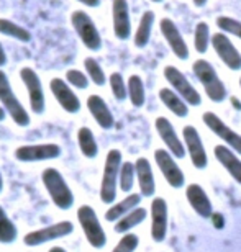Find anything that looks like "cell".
Wrapping results in <instances>:
<instances>
[{
  "instance_id": "ba28073f",
  "label": "cell",
  "mask_w": 241,
  "mask_h": 252,
  "mask_svg": "<svg viewBox=\"0 0 241 252\" xmlns=\"http://www.w3.org/2000/svg\"><path fill=\"white\" fill-rule=\"evenodd\" d=\"M72 231H74V224L71 221H59V223L44 226V228H39L36 231H32V233L25 234L23 243L30 246V248H36V246L46 244L49 241L66 238Z\"/></svg>"
},
{
  "instance_id": "d590c367",
  "label": "cell",
  "mask_w": 241,
  "mask_h": 252,
  "mask_svg": "<svg viewBox=\"0 0 241 252\" xmlns=\"http://www.w3.org/2000/svg\"><path fill=\"white\" fill-rule=\"evenodd\" d=\"M138 244H139L138 236L127 233L122 236V239L118 241L112 252H135L138 249Z\"/></svg>"
},
{
  "instance_id": "1f68e13d",
  "label": "cell",
  "mask_w": 241,
  "mask_h": 252,
  "mask_svg": "<svg viewBox=\"0 0 241 252\" xmlns=\"http://www.w3.org/2000/svg\"><path fill=\"white\" fill-rule=\"evenodd\" d=\"M135 175H137L135 164L130 162V160H125L122 167H120V174H118V189L125 191V193L132 191L135 185Z\"/></svg>"
},
{
  "instance_id": "7402d4cb",
  "label": "cell",
  "mask_w": 241,
  "mask_h": 252,
  "mask_svg": "<svg viewBox=\"0 0 241 252\" xmlns=\"http://www.w3.org/2000/svg\"><path fill=\"white\" fill-rule=\"evenodd\" d=\"M87 108L102 129H112L115 126V118L112 115V110L108 108L107 102H105L100 95H90L87 98Z\"/></svg>"
},
{
  "instance_id": "5b68a950",
  "label": "cell",
  "mask_w": 241,
  "mask_h": 252,
  "mask_svg": "<svg viewBox=\"0 0 241 252\" xmlns=\"http://www.w3.org/2000/svg\"><path fill=\"white\" fill-rule=\"evenodd\" d=\"M0 103L5 108L10 117H12L13 123L18 126H28L30 125V115L25 110V107L20 103V100L15 95L10 80L3 70H0Z\"/></svg>"
},
{
  "instance_id": "2e32d148",
  "label": "cell",
  "mask_w": 241,
  "mask_h": 252,
  "mask_svg": "<svg viewBox=\"0 0 241 252\" xmlns=\"http://www.w3.org/2000/svg\"><path fill=\"white\" fill-rule=\"evenodd\" d=\"M151 238L154 243H163L168 236V201L156 196L151 201Z\"/></svg>"
},
{
  "instance_id": "74e56055",
  "label": "cell",
  "mask_w": 241,
  "mask_h": 252,
  "mask_svg": "<svg viewBox=\"0 0 241 252\" xmlns=\"http://www.w3.org/2000/svg\"><path fill=\"white\" fill-rule=\"evenodd\" d=\"M66 80L69 85H72V87H76V89H87V85H89V77L82 70H77V69H69L66 72Z\"/></svg>"
},
{
  "instance_id": "ab89813d",
  "label": "cell",
  "mask_w": 241,
  "mask_h": 252,
  "mask_svg": "<svg viewBox=\"0 0 241 252\" xmlns=\"http://www.w3.org/2000/svg\"><path fill=\"white\" fill-rule=\"evenodd\" d=\"M5 64H7V54H5V49L2 46V43H0V67Z\"/></svg>"
},
{
  "instance_id": "3957f363",
  "label": "cell",
  "mask_w": 241,
  "mask_h": 252,
  "mask_svg": "<svg viewBox=\"0 0 241 252\" xmlns=\"http://www.w3.org/2000/svg\"><path fill=\"white\" fill-rule=\"evenodd\" d=\"M123 164L122 153L118 149L108 151L107 158L103 164V174H102V184H100V200L105 205H113L117 198V189H118V174L120 167Z\"/></svg>"
},
{
  "instance_id": "4dcf8cb0",
  "label": "cell",
  "mask_w": 241,
  "mask_h": 252,
  "mask_svg": "<svg viewBox=\"0 0 241 252\" xmlns=\"http://www.w3.org/2000/svg\"><path fill=\"white\" fill-rule=\"evenodd\" d=\"M17 236H18V228L15 226L13 221L8 218L5 210L0 206V243L10 244L17 239Z\"/></svg>"
},
{
  "instance_id": "9a60e30c",
  "label": "cell",
  "mask_w": 241,
  "mask_h": 252,
  "mask_svg": "<svg viewBox=\"0 0 241 252\" xmlns=\"http://www.w3.org/2000/svg\"><path fill=\"white\" fill-rule=\"evenodd\" d=\"M154 126H156V131H158L159 138L163 139V143L166 144V149L172 154V158L174 159L185 158L184 143L180 141L177 133H175L172 123H171L168 118L159 117V118H156V122H154Z\"/></svg>"
},
{
  "instance_id": "7bdbcfd3",
  "label": "cell",
  "mask_w": 241,
  "mask_h": 252,
  "mask_svg": "<svg viewBox=\"0 0 241 252\" xmlns=\"http://www.w3.org/2000/svg\"><path fill=\"white\" fill-rule=\"evenodd\" d=\"M5 113H7V112H5V108L2 107V105H0V122L5 120Z\"/></svg>"
},
{
  "instance_id": "d6a6232c",
  "label": "cell",
  "mask_w": 241,
  "mask_h": 252,
  "mask_svg": "<svg viewBox=\"0 0 241 252\" xmlns=\"http://www.w3.org/2000/svg\"><path fill=\"white\" fill-rule=\"evenodd\" d=\"M208 44H210L208 25L205 22H199L197 27H195V32H194V46L200 54H204V53H207Z\"/></svg>"
},
{
  "instance_id": "6da1fadb",
  "label": "cell",
  "mask_w": 241,
  "mask_h": 252,
  "mask_svg": "<svg viewBox=\"0 0 241 252\" xmlns=\"http://www.w3.org/2000/svg\"><path fill=\"white\" fill-rule=\"evenodd\" d=\"M41 182L48 191L49 198H51V201L59 210H69L74 205L72 190L58 169L54 167L44 169L41 174Z\"/></svg>"
},
{
  "instance_id": "30bf717a",
  "label": "cell",
  "mask_w": 241,
  "mask_h": 252,
  "mask_svg": "<svg viewBox=\"0 0 241 252\" xmlns=\"http://www.w3.org/2000/svg\"><path fill=\"white\" fill-rule=\"evenodd\" d=\"M13 156L20 162H39V160L58 159L61 156V148L54 143L25 144L15 149Z\"/></svg>"
},
{
  "instance_id": "277c9868",
  "label": "cell",
  "mask_w": 241,
  "mask_h": 252,
  "mask_svg": "<svg viewBox=\"0 0 241 252\" xmlns=\"http://www.w3.org/2000/svg\"><path fill=\"white\" fill-rule=\"evenodd\" d=\"M77 221L82 228V233L87 239V243L95 249H102L107 244V234L102 228V223L99 221V216L95 210L89 205L79 206L77 210Z\"/></svg>"
},
{
  "instance_id": "83f0119b",
  "label": "cell",
  "mask_w": 241,
  "mask_h": 252,
  "mask_svg": "<svg viewBox=\"0 0 241 252\" xmlns=\"http://www.w3.org/2000/svg\"><path fill=\"white\" fill-rule=\"evenodd\" d=\"M77 143H79L80 153L87 159H94L95 156L99 154V146H97V141H95V136L87 126H84V128H80L77 131Z\"/></svg>"
},
{
  "instance_id": "4fadbf2b",
  "label": "cell",
  "mask_w": 241,
  "mask_h": 252,
  "mask_svg": "<svg viewBox=\"0 0 241 252\" xmlns=\"http://www.w3.org/2000/svg\"><path fill=\"white\" fill-rule=\"evenodd\" d=\"M20 77H22L25 87L28 90V98H30V107L32 112L36 115H41L46 108V100H44L43 85L39 80L36 70L32 67H22L20 70Z\"/></svg>"
},
{
  "instance_id": "484cf974",
  "label": "cell",
  "mask_w": 241,
  "mask_h": 252,
  "mask_svg": "<svg viewBox=\"0 0 241 252\" xmlns=\"http://www.w3.org/2000/svg\"><path fill=\"white\" fill-rule=\"evenodd\" d=\"M146 216H148V211L141 208V206H137V208L132 210L128 215H125L123 218H120L117 223H115V226H113L115 233L127 234L128 231H132L135 228V226L141 224L143 221L146 220Z\"/></svg>"
},
{
  "instance_id": "bcb514c9",
  "label": "cell",
  "mask_w": 241,
  "mask_h": 252,
  "mask_svg": "<svg viewBox=\"0 0 241 252\" xmlns=\"http://www.w3.org/2000/svg\"><path fill=\"white\" fill-rule=\"evenodd\" d=\"M240 87H241V77H240Z\"/></svg>"
},
{
  "instance_id": "4316f807",
  "label": "cell",
  "mask_w": 241,
  "mask_h": 252,
  "mask_svg": "<svg viewBox=\"0 0 241 252\" xmlns=\"http://www.w3.org/2000/svg\"><path fill=\"white\" fill-rule=\"evenodd\" d=\"M154 25V12L148 10V12L143 13L141 20H139V25L135 32V46L137 48H144L151 38V30Z\"/></svg>"
},
{
  "instance_id": "8992f818",
  "label": "cell",
  "mask_w": 241,
  "mask_h": 252,
  "mask_svg": "<svg viewBox=\"0 0 241 252\" xmlns=\"http://www.w3.org/2000/svg\"><path fill=\"white\" fill-rule=\"evenodd\" d=\"M164 77L169 82L171 89H172L179 97H182V100L187 105H190V107H199V105L202 103L200 94L195 90L194 85L190 84V80L185 77L177 67H174V65H166Z\"/></svg>"
},
{
  "instance_id": "60d3db41",
  "label": "cell",
  "mask_w": 241,
  "mask_h": 252,
  "mask_svg": "<svg viewBox=\"0 0 241 252\" xmlns=\"http://www.w3.org/2000/svg\"><path fill=\"white\" fill-rule=\"evenodd\" d=\"M205 3H207V0H194V5H195V7H199V8L205 7Z\"/></svg>"
},
{
  "instance_id": "44dd1931",
  "label": "cell",
  "mask_w": 241,
  "mask_h": 252,
  "mask_svg": "<svg viewBox=\"0 0 241 252\" xmlns=\"http://www.w3.org/2000/svg\"><path fill=\"white\" fill-rule=\"evenodd\" d=\"M213 154H215V159L222 164V167L232 175V179L235 182H238L241 185V159L238 158V154L230 148H227L225 144L215 146Z\"/></svg>"
},
{
  "instance_id": "836d02e7",
  "label": "cell",
  "mask_w": 241,
  "mask_h": 252,
  "mask_svg": "<svg viewBox=\"0 0 241 252\" xmlns=\"http://www.w3.org/2000/svg\"><path fill=\"white\" fill-rule=\"evenodd\" d=\"M84 67H85V72H87V77H90V80H92L95 85H100V87L105 85V82H107L105 72L94 58H85Z\"/></svg>"
},
{
  "instance_id": "ac0fdd59",
  "label": "cell",
  "mask_w": 241,
  "mask_h": 252,
  "mask_svg": "<svg viewBox=\"0 0 241 252\" xmlns=\"http://www.w3.org/2000/svg\"><path fill=\"white\" fill-rule=\"evenodd\" d=\"M161 33L168 41L169 48L172 49V53L175 54V58L180 61H185L189 58V46L184 41L182 34H180L179 28L175 27V23L171 18H163L161 20Z\"/></svg>"
},
{
  "instance_id": "ffe728a7",
  "label": "cell",
  "mask_w": 241,
  "mask_h": 252,
  "mask_svg": "<svg viewBox=\"0 0 241 252\" xmlns=\"http://www.w3.org/2000/svg\"><path fill=\"white\" fill-rule=\"evenodd\" d=\"M112 15H113V32L118 39L130 38L132 34V23H130V8L127 0H113L112 3Z\"/></svg>"
},
{
  "instance_id": "5bb4252c",
  "label": "cell",
  "mask_w": 241,
  "mask_h": 252,
  "mask_svg": "<svg viewBox=\"0 0 241 252\" xmlns=\"http://www.w3.org/2000/svg\"><path fill=\"white\" fill-rule=\"evenodd\" d=\"M210 43L215 49V53L218 54V58L222 59V63L232 70L241 69V54L232 39L227 36V33H213V36H210Z\"/></svg>"
},
{
  "instance_id": "d4e9b609",
  "label": "cell",
  "mask_w": 241,
  "mask_h": 252,
  "mask_svg": "<svg viewBox=\"0 0 241 252\" xmlns=\"http://www.w3.org/2000/svg\"><path fill=\"white\" fill-rule=\"evenodd\" d=\"M159 100L166 105V108L171 113H174L177 118H185L189 115V105L184 102L182 97H179L172 89L164 87L159 90Z\"/></svg>"
},
{
  "instance_id": "7c38bea8",
  "label": "cell",
  "mask_w": 241,
  "mask_h": 252,
  "mask_svg": "<svg viewBox=\"0 0 241 252\" xmlns=\"http://www.w3.org/2000/svg\"><path fill=\"white\" fill-rule=\"evenodd\" d=\"M154 162H156L158 169L161 170L163 177L166 179L172 189H182L185 185V177L184 172L175 162L172 154L168 149H156L154 151Z\"/></svg>"
},
{
  "instance_id": "e575fe53",
  "label": "cell",
  "mask_w": 241,
  "mask_h": 252,
  "mask_svg": "<svg viewBox=\"0 0 241 252\" xmlns=\"http://www.w3.org/2000/svg\"><path fill=\"white\" fill-rule=\"evenodd\" d=\"M108 82H110V89H112L113 97L117 98L118 102H123V100L128 97V90H127V84H125L122 74L113 72L108 77Z\"/></svg>"
},
{
  "instance_id": "d6986e66",
  "label": "cell",
  "mask_w": 241,
  "mask_h": 252,
  "mask_svg": "<svg viewBox=\"0 0 241 252\" xmlns=\"http://www.w3.org/2000/svg\"><path fill=\"white\" fill-rule=\"evenodd\" d=\"M185 198H187L189 205L197 213L200 218H212L213 205L210 201L207 191H205L199 184H190L185 189Z\"/></svg>"
},
{
  "instance_id": "8fae6325",
  "label": "cell",
  "mask_w": 241,
  "mask_h": 252,
  "mask_svg": "<svg viewBox=\"0 0 241 252\" xmlns=\"http://www.w3.org/2000/svg\"><path fill=\"white\" fill-rule=\"evenodd\" d=\"M182 138H184V148L187 151L190 162L195 169L202 170L207 167L208 164V158H207V151L204 148L202 138H200L199 131L195 129V126L187 125L182 128Z\"/></svg>"
},
{
  "instance_id": "52a82bcc",
  "label": "cell",
  "mask_w": 241,
  "mask_h": 252,
  "mask_svg": "<svg viewBox=\"0 0 241 252\" xmlns=\"http://www.w3.org/2000/svg\"><path fill=\"white\" fill-rule=\"evenodd\" d=\"M71 23L85 48L90 49V51H99V49L102 48L100 33L97 27H95L94 20L90 18L87 13L82 12V10H76V12L71 15Z\"/></svg>"
},
{
  "instance_id": "8d00e7d4",
  "label": "cell",
  "mask_w": 241,
  "mask_h": 252,
  "mask_svg": "<svg viewBox=\"0 0 241 252\" xmlns=\"http://www.w3.org/2000/svg\"><path fill=\"white\" fill-rule=\"evenodd\" d=\"M217 25L225 33L235 34V36L241 39V22H238V20H235L232 17H218Z\"/></svg>"
},
{
  "instance_id": "f35d334b",
  "label": "cell",
  "mask_w": 241,
  "mask_h": 252,
  "mask_svg": "<svg viewBox=\"0 0 241 252\" xmlns=\"http://www.w3.org/2000/svg\"><path fill=\"white\" fill-rule=\"evenodd\" d=\"M77 2L84 3L85 7H90V8L99 7V5H100V0H77Z\"/></svg>"
},
{
  "instance_id": "e0dca14e",
  "label": "cell",
  "mask_w": 241,
  "mask_h": 252,
  "mask_svg": "<svg viewBox=\"0 0 241 252\" xmlns=\"http://www.w3.org/2000/svg\"><path fill=\"white\" fill-rule=\"evenodd\" d=\"M49 89H51L53 97L61 105V108L66 110L68 113H77L80 110V100L66 80L54 77L49 82Z\"/></svg>"
},
{
  "instance_id": "cb8c5ba5",
  "label": "cell",
  "mask_w": 241,
  "mask_h": 252,
  "mask_svg": "<svg viewBox=\"0 0 241 252\" xmlns=\"http://www.w3.org/2000/svg\"><path fill=\"white\" fill-rule=\"evenodd\" d=\"M141 203V195L139 193H130L125 196L123 200L117 201V203L110 205V208L105 211V220L117 223L120 218H123L125 215H128L130 211L135 210Z\"/></svg>"
},
{
  "instance_id": "f546056e",
  "label": "cell",
  "mask_w": 241,
  "mask_h": 252,
  "mask_svg": "<svg viewBox=\"0 0 241 252\" xmlns=\"http://www.w3.org/2000/svg\"><path fill=\"white\" fill-rule=\"evenodd\" d=\"M127 90H128V97L130 102H132L133 107H143L144 100H146V92H144V84L139 75H132L128 79L127 84Z\"/></svg>"
},
{
  "instance_id": "9c48e42d",
  "label": "cell",
  "mask_w": 241,
  "mask_h": 252,
  "mask_svg": "<svg viewBox=\"0 0 241 252\" xmlns=\"http://www.w3.org/2000/svg\"><path fill=\"white\" fill-rule=\"evenodd\" d=\"M202 120H204V123L207 125V128L223 141L227 148H230L238 156H241V134L240 133H237L235 129L230 128L218 115H215L212 112H205Z\"/></svg>"
},
{
  "instance_id": "ee69618b",
  "label": "cell",
  "mask_w": 241,
  "mask_h": 252,
  "mask_svg": "<svg viewBox=\"0 0 241 252\" xmlns=\"http://www.w3.org/2000/svg\"><path fill=\"white\" fill-rule=\"evenodd\" d=\"M3 189V179H2V172H0V191Z\"/></svg>"
},
{
  "instance_id": "603a6c76",
  "label": "cell",
  "mask_w": 241,
  "mask_h": 252,
  "mask_svg": "<svg viewBox=\"0 0 241 252\" xmlns=\"http://www.w3.org/2000/svg\"><path fill=\"white\" fill-rule=\"evenodd\" d=\"M135 170H137L139 195L153 196L154 191H156V182H154V174L149 160L146 158H138L137 162H135Z\"/></svg>"
},
{
  "instance_id": "f1b7e54d",
  "label": "cell",
  "mask_w": 241,
  "mask_h": 252,
  "mask_svg": "<svg viewBox=\"0 0 241 252\" xmlns=\"http://www.w3.org/2000/svg\"><path fill=\"white\" fill-rule=\"evenodd\" d=\"M0 33L22 43L32 41V33H30L27 28L20 27V25L13 23L12 20H7V18H0Z\"/></svg>"
},
{
  "instance_id": "f6af8a7d",
  "label": "cell",
  "mask_w": 241,
  "mask_h": 252,
  "mask_svg": "<svg viewBox=\"0 0 241 252\" xmlns=\"http://www.w3.org/2000/svg\"><path fill=\"white\" fill-rule=\"evenodd\" d=\"M151 2H156V3H159V2H163V0H151Z\"/></svg>"
},
{
  "instance_id": "7a4b0ae2",
  "label": "cell",
  "mask_w": 241,
  "mask_h": 252,
  "mask_svg": "<svg viewBox=\"0 0 241 252\" xmlns=\"http://www.w3.org/2000/svg\"><path fill=\"white\" fill-rule=\"evenodd\" d=\"M192 70L195 77L200 80V84L204 85V90L207 94V97L215 103H222L223 100H227V87L222 82V79L218 77L217 70L207 59H197L192 65Z\"/></svg>"
},
{
  "instance_id": "b9f144b4",
  "label": "cell",
  "mask_w": 241,
  "mask_h": 252,
  "mask_svg": "<svg viewBox=\"0 0 241 252\" xmlns=\"http://www.w3.org/2000/svg\"><path fill=\"white\" fill-rule=\"evenodd\" d=\"M48 252H68L64 248H59V246H56V248H51Z\"/></svg>"
}]
</instances>
